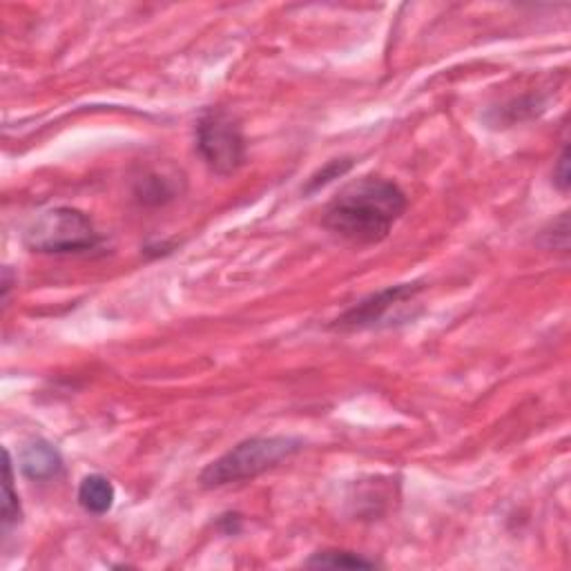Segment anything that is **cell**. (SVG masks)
<instances>
[{
  "instance_id": "cell-12",
  "label": "cell",
  "mask_w": 571,
  "mask_h": 571,
  "mask_svg": "<svg viewBox=\"0 0 571 571\" xmlns=\"http://www.w3.org/2000/svg\"><path fill=\"white\" fill-rule=\"evenodd\" d=\"M543 239H545L547 248L563 250V253H567L569 250V217H567V212H563V215H560L554 224L549 226V230L543 232Z\"/></svg>"
},
{
  "instance_id": "cell-6",
  "label": "cell",
  "mask_w": 571,
  "mask_h": 571,
  "mask_svg": "<svg viewBox=\"0 0 571 571\" xmlns=\"http://www.w3.org/2000/svg\"><path fill=\"white\" fill-rule=\"evenodd\" d=\"M21 471L25 478L45 482L56 478L63 471V458L47 440L27 442L21 451Z\"/></svg>"
},
{
  "instance_id": "cell-1",
  "label": "cell",
  "mask_w": 571,
  "mask_h": 571,
  "mask_svg": "<svg viewBox=\"0 0 571 571\" xmlns=\"http://www.w3.org/2000/svg\"><path fill=\"white\" fill-rule=\"evenodd\" d=\"M406 206L409 199L398 183L366 174L328 201L322 226L355 246H373L391 235Z\"/></svg>"
},
{
  "instance_id": "cell-4",
  "label": "cell",
  "mask_w": 571,
  "mask_h": 571,
  "mask_svg": "<svg viewBox=\"0 0 571 571\" xmlns=\"http://www.w3.org/2000/svg\"><path fill=\"white\" fill-rule=\"evenodd\" d=\"M197 152L210 172L230 177L246 161V137L239 119L224 108H210L197 121Z\"/></svg>"
},
{
  "instance_id": "cell-8",
  "label": "cell",
  "mask_w": 571,
  "mask_h": 571,
  "mask_svg": "<svg viewBox=\"0 0 571 571\" xmlns=\"http://www.w3.org/2000/svg\"><path fill=\"white\" fill-rule=\"evenodd\" d=\"M134 195H137L143 203H152V206H159V203H166L179 195V186L174 179L159 177L157 172L145 174L143 179H139L137 188H134Z\"/></svg>"
},
{
  "instance_id": "cell-13",
  "label": "cell",
  "mask_w": 571,
  "mask_h": 571,
  "mask_svg": "<svg viewBox=\"0 0 571 571\" xmlns=\"http://www.w3.org/2000/svg\"><path fill=\"white\" fill-rule=\"evenodd\" d=\"M569 183H571V174H569V145H563V152H560V157L556 159V166H554V186L567 195L569 192Z\"/></svg>"
},
{
  "instance_id": "cell-3",
  "label": "cell",
  "mask_w": 571,
  "mask_h": 571,
  "mask_svg": "<svg viewBox=\"0 0 571 571\" xmlns=\"http://www.w3.org/2000/svg\"><path fill=\"white\" fill-rule=\"evenodd\" d=\"M25 246L41 255H81L99 248L101 235L85 212L58 206L38 212L23 232Z\"/></svg>"
},
{
  "instance_id": "cell-5",
  "label": "cell",
  "mask_w": 571,
  "mask_h": 571,
  "mask_svg": "<svg viewBox=\"0 0 571 571\" xmlns=\"http://www.w3.org/2000/svg\"><path fill=\"white\" fill-rule=\"evenodd\" d=\"M420 293V284H398L377 290V293L360 299L355 306L337 317L331 328L340 333H357L369 331V328H380L382 324H389L386 319H389L395 308H402L404 304L413 302Z\"/></svg>"
},
{
  "instance_id": "cell-9",
  "label": "cell",
  "mask_w": 571,
  "mask_h": 571,
  "mask_svg": "<svg viewBox=\"0 0 571 571\" xmlns=\"http://www.w3.org/2000/svg\"><path fill=\"white\" fill-rule=\"evenodd\" d=\"M306 567H344V569H373L377 567L375 560L364 558L362 554H355V551L346 549H326L317 551L311 558L306 560Z\"/></svg>"
},
{
  "instance_id": "cell-7",
  "label": "cell",
  "mask_w": 571,
  "mask_h": 571,
  "mask_svg": "<svg viewBox=\"0 0 571 571\" xmlns=\"http://www.w3.org/2000/svg\"><path fill=\"white\" fill-rule=\"evenodd\" d=\"M116 489L112 482L101 476V473H92L85 476L79 485V505L92 516H103L114 507Z\"/></svg>"
},
{
  "instance_id": "cell-11",
  "label": "cell",
  "mask_w": 571,
  "mask_h": 571,
  "mask_svg": "<svg viewBox=\"0 0 571 571\" xmlns=\"http://www.w3.org/2000/svg\"><path fill=\"white\" fill-rule=\"evenodd\" d=\"M351 168H353L351 159H335V161H331L324 170H319L315 177H311V181H308V186L304 188V192H306V195H311V192H317L319 188L328 186V183H331L333 179L344 177V174Z\"/></svg>"
},
{
  "instance_id": "cell-2",
  "label": "cell",
  "mask_w": 571,
  "mask_h": 571,
  "mask_svg": "<svg viewBox=\"0 0 571 571\" xmlns=\"http://www.w3.org/2000/svg\"><path fill=\"white\" fill-rule=\"evenodd\" d=\"M302 449L304 442L290 438V435H257V438L239 442L219 460L210 462L201 471L199 482L206 489H219L235 485V482L253 480L297 456Z\"/></svg>"
},
{
  "instance_id": "cell-10",
  "label": "cell",
  "mask_w": 571,
  "mask_h": 571,
  "mask_svg": "<svg viewBox=\"0 0 571 571\" xmlns=\"http://www.w3.org/2000/svg\"><path fill=\"white\" fill-rule=\"evenodd\" d=\"M5 482H3V527L5 531L9 527H14L21 522V502H18V493L14 491V467H12V456L5 449Z\"/></svg>"
}]
</instances>
